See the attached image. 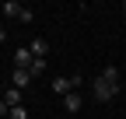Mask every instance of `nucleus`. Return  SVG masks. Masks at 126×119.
Masks as SVG:
<instances>
[{
  "label": "nucleus",
  "instance_id": "nucleus-4",
  "mask_svg": "<svg viewBox=\"0 0 126 119\" xmlns=\"http://www.w3.org/2000/svg\"><path fill=\"white\" fill-rule=\"evenodd\" d=\"M81 105H84V95H77V91L63 95V109H67V112H81Z\"/></svg>",
  "mask_w": 126,
  "mask_h": 119
},
{
  "label": "nucleus",
  "instance_id": "nucleus-1",
  "mask_svg": "<svg viewBox=\"0 0 126 119\" xmlns=\"http://www.w3.org/2000/svg\"><path fill=\"white\" fill-rule=\"evenodd\" d=\"M0 14H4V18H11V21H35V14H32L28 7H21L18 0H4V4H0Z\"/></svg>",
  "mask_w": 126,
  "mask_h": 119
},
{
  "label": "nucleus",
  "instance_id": "nucleus-6",
  "mask_svg": "<svg viewBox=\"0 0 126 119\" xmlns=\"http://www.w3.org/2000/svg\"><path fill=\"white\" fill-rule=\"evenodd\" d=\"M28 49H32V56H35V60H46V53H49L46 39H32V42H28Z\"/></svg>",
  "mask_w": 126,
  "mask_h": 119
},
{
  "label": "nucleus",
  "instance_id": "nucleus-2",
  "mask_svg": "<svg viewBox=\"0 0 126 119\" xmlns=\"http://www.w3.org/2000/svg\"><path fill=\"white\" fill-rule=\"evenodd\" d=\"M91 95H94V102H102V105H109L116 95H119V84H109V81H94V88H91Z\"/></svg>",
  "mask_w": 126,
  "mask_h": 119
},
{
  "label": "nucleus",
  "instance_id": "nucleus-3",
  "mask_svg": "<svg viewBox=\"0 0 126 119\" xmlns=\"http://www.w3.org/2000/svg\"><path fill=\"white\" fill-rule=\"evenodd\" d=\"M28 84H32V74L21 70V67H14V74H11V88H18V91H21V88H28Z\"/></svg>",
  "mask_w": 126,
  "mask_h": 119
},
{
  "label": "nucleus",
  "instance_id": "nucleus-9",
  "mask_svg": "<svg viewBox=\"0 0 126 119\" xmlns=\"http://www.w3.org/2000/svg\"><path fill=\"white\" fill-rule=\"evenodd\" d=\"M46 67H49L46 60H32V63H28V74H32V77H39V74H42Z\"/></svg>",
  "mask_w": 126,
  "mask_h": 119
},
{
  "label": "nucleus",
  "instance_id": "nucleus-8",
  "mask_svg": "<svg viewBox=\"0 0 126 119\" xmlns=\"http://www.w3.org/2000/svg\"><path fill=\"white\" fill-rule=\"evenodd\" d=\"M102 81H109V84H119V67H105V70H102Z\"/></svg>",
  "mask_w": 126,
  "mask_h": 119
},
{
  "label": "nucleus",
  "instance_id": "nucleus-13",
  "mask_svg": "<svg viewBox=\"0 0 126 119\" xmlns=\"http://www.w3.org/2000/svg\"><path fill=\"white\" fill-rule=\"evenodd\" d=\"M123 11H126V4H123Z\"/></svg>",
  "mask_w": 126,
  "mask_h": 119
},
{
  "label": "nucleus",
  "instance_id": "nucleus-12",
  "mask_svg": "<svg viewBox=\"0 0 126 119\" xmlns=\"http://www.w3.org/2000/svg\"><path fill=\"white\" fill-rule=\"evenodd\" d=\"M4 116H7V105H4V102H0V119H4Z\"/></svg>",
  "mask_w": 126,
  "mask_h": 119
},
{
  "label": "nucleus",
  "instance_id": "nucleus-7",
  "mask_svg": "<svg viewBox=\"0 0 126 119\" xmlns=\"http://www.w3.org/2000/svg\"><path fill=\"white\" fill-rule=\"evenodd\" d=\"M0 102H4L7 109H14V105H21V91H18V88H7V91H4V98H0Z\"/></svg>",
  "mask_w": 126,
  "mask_h": 119
},
{
  "label": "nucleus",
  "instance_id": "nucleus-10",
  "mask_svg": "<svg viewBox=\"0 0 126 119\" xmlns=\"http://www.w3.org/2000/svg\"><path fill=\"white\" fill-rule=\"evenodd\" d=\"M7 119H28L25 105H14V109H7Z\"/></svg>",
  "mask_w": 126,
  "mask_h": 119
},
{
  "label": "nucleus",
  "instance_id": "nucleus-11",
  "mask_svg": "<svg viewBox=\"0 0 126 119\" xmlns=\"http://www.w3.org/2000/svg\"><path fill=\"white\" fill-rule=\"evenodd\" d=\"M0 42H7V28L4 25H0Z\"/></svg>",
  "mask_w": 126,
  "mask_h": 119
},
{
  "label": "nucleus",
  "instance_id": "nucleus-5",
  "mask_svg": "<svg viewBox=\"0 0 126 119\" xmlns=\"http://www.w3.org/2000/svg\"><path fill=\"white\" fill-rule=\"evenodd\" d=\"M32 60H35V56H32V49H28V46H18V53H14V63H18L21 70H28Z\"/></svg>",
  "mask_w": 126,
  "mask_h": 119
}]
</instances>
